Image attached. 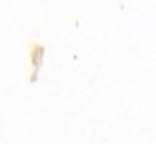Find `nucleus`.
<instances>
[]
</instances>
